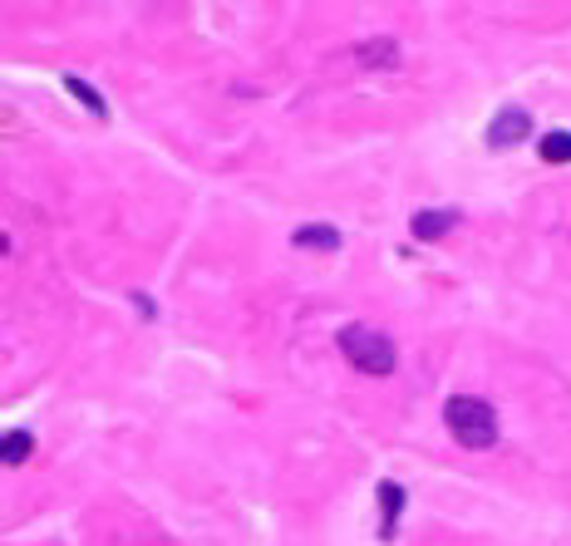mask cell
Wrapping results in <instances>:
<instances>
[{"mask_svg": "<svg viewBox=\"0 0 571 546\" xmlns=\"http://www.w3.org/2000/svg\"><path fill=\"white\" fill-rule=\"evenodd\" d=\"M443 424H449V434L459 438L463 448H473V454H483V448L498 444V414H493L488 398L453 394L449 404H443Z\"/></svg>", "mask_w": 571, "mask_h": 546, "instance_id": "1", "label": "cell"}, {"mask_svg": "<svg viewBox=\"0 0 571 546\" xmlns=\"http://www.w3.org/2000/svg\"><path fill=\"white\" fill-rule=\"evenodd\" d=\"M379 512H385V537H389L399 512H405V488H399V482H379Z\"/></svg>", "mask_w": 571, "mask_h": 546, "instance_id": "6", "label": "cell"}, {"mask_svg": "<svg viewBox=\"0 0 571 546\" xmlns=\"http://www.w3.org/2000/svg\"><path fill=\"white\" fill-rule=\"evenodd\" d=\"M527 133H532V113L527 109H503L498 119H493L488 129V143L493 149H513V143H522Z\"/></svg>", "mask_w": 571, "mask_h": 546, "instance_id": "3", "label": "cell"}, {"mask_svg": "<svg viewBox=\"0 0 571 546\" xmlns=\"http://www.w3.org/2000/svg\"><path fill=\"white\" fill-rule=\"evenodd\" d=\"M341 350H345V360H351L355 370H365V374H395V364H399L395 340L379 335V330H369V325H351V330H341Z\"/></svg>", "mask_w": 571, "mask_h": 546, "instance_id": "2", "label": "cell"}, {"mask_svg": "<svg viewBox=\"0 0 571 546\" xmlns=\"http://www.w3.org/2000/svg\"><path fill=\"white\" fill-rule=\"evenodd\" d=\"M453 222H459L453 212H419V217H414V237H419V241H433V237L449 232Z\"/></svg>", "mask_w": 571, "mask_h": 546, "instance_id": "8", "label": "cell"}, {"mask_svg": "<svg viewBox=\"0 0 571 546\" xmlns=\"http://www.w3.org/2000/svg\"><path fill=\"white\" fill-rule=\"evenodd\" d=\"M295 247H305V251H335L341 247V232H335V227H325V222H311V227H301V232H295Z\"/></svg>", "mask_w": 571, "mask_h": 546, "instance_id": "5", "label": "cell"}, {"mask_svg": "<svg viewBox=\"0 0 571 546\" xmlns=\"http://www.w3.org/2000/svg\"><path fill=\"white\" fill-rule=\"evenodd\" d=\"M355 59H359V65H375V69H395L399 50H395V40H375V45H359Z\"/></svg>", "mask_w": 571, "mask_h": 546, "instance_id": "7", "label": "cell"}, {"mask_svg": "<svg viewBox=\"0 0 571 546\" xmlns=\"http://www.w3.org/2000/svg\"><path fill=\"white\" fill-rule=\"evenodd\" d=\"M30 448H35V438L25 434V428H10L6 438H0V463L6 468H20L30 458Z\"/></svg>", "mask_w": 571, "mask_h": 546, "instance_id": "4", "label": "cell"}, {"mask_svg": "<svg viewBox=\"0 0 571 546\" xmlns=\"http://www.w3.org/2000/svg\"><path fill=\"white\" fill-rule=\"evenodd\" d=\"M542 157H547V163H571V133H547V139H542Z\"/></svg>", "mask_w": 571, "mask_h": 546, "instance_id": "9", "label": "cell"}, {"mask_svg": "<svg viewBox=\"0 0 571 546\" xmlns=\"http://www.w3.org/2000/svg\"><path fill=\"white\" fill-rule=\"evenodd\" d=\"M65 84H69V94H74V99H84V103H89L94 113H104V99H99V94L89 89V84H79V79H65Z\"/></svg>", "mask_w": 571, "mask_h": 546, "instance_id": "10", "label": "cell"}]
</instances>
